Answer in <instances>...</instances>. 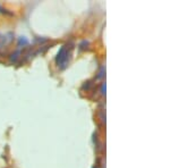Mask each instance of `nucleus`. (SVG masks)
<instances>
[{"label":"nucleus","instance_id":"f03ea898","mask_svg":"<svg viewBox=\"0 0 170 168\" xmlns=\"http://www.w3.org/2000/svg\"><path fill=\"white\" fill-rule=\"evenodd\" d=\"M18 55H19L18 51H17V52H15V54H13V55H12V58H10V61H14V63H15V61L18 59V57H19Z\"/></svg>","mask_w":170,"mask_h":168},{"label":"nucleus","instance_id":"f257e3e1","mask_svg":"<svg viewBox=\"0 0 170 168\" xmlns=\"http://www.w3.org/2000/svg\"><path fill=\"white\" fill-rule=\"evenodd\" d=\"M72 49H73V47H70V44H65L59 50L58 56L56 58V61L58 67H60L61 69H65L68 66L69 59H70V55H72Z\"/></svg>","mask_w":170,"mask_h":168}]
</instances>
